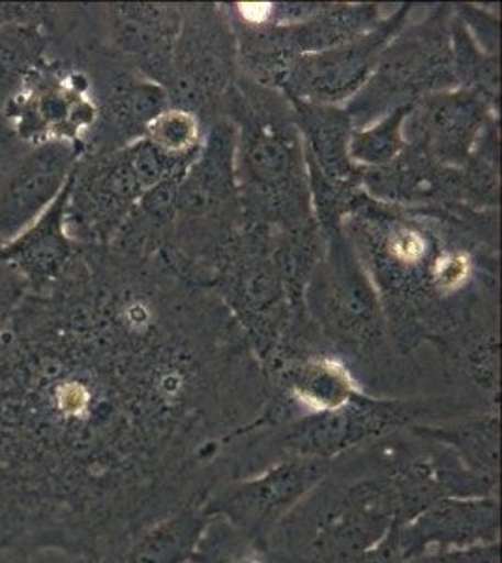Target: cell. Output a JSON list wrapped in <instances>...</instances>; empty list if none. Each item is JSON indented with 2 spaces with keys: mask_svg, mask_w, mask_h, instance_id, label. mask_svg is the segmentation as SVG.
<instances>
[{
  "mask_svg": "<svg viewBox=\"0 0 502 563\" xmlns=\"http://www.w3.org/2000/svg\"><path fill=\"white\" fill-rule=\"evenodd\" d=\"M182 379H141L63 295L0 329V547L94 560L216 490L220 445L178 413Z\"/></svg>",
  "mask_w": 502,
  "mask_h": 563,
  "instance_id": "6da1fadb",
  "label": "cell"
},
{
  "mask_svg": "<svg viewBox=\"0 0 502 563\" xmlns=\"http://www.w3.org/2000/svg\"><path fill=\"white\" fill-rule=\"evenodd\" d=\"M395 526L392 488L362 445L332 462L274 530L268 549L278 563H353Z\"/></svg>",
  "mask_w": 502,
  "mask_h": 563,
  "instance_id": "7a4b0ae2",
  "label": "cell"
},
{
  "mask_svg": "<svg viewBox=\"0 0 502 563\" xmlns=\"http://www.w3.org/2000/svg\"><path fill=\"white\" fill-rule=\"evenodd\" d=\"M366 448L392 488L398 526L408 525L440 499L499 496V488L472 475L451 449L416 430L384 435Z\"/></svg>",
  "mask_w": 502,
  "mask_h": 563,
  "instance_id": "3957f363",
  "label": "cell"
},
{
  "mask_svg": "<svg viewBox=\"0 0 502 563\" xmlns=\"http://www.w3.org/2000/svg\"><path fill=\"white\" fill-rule=\"evenodd\" d=\"M332 462L280 461L257 474L230 481L203 501L209 519H222L242 536L268 544L305 494L325 477Z\"/></svg>",
  "mask_w": 502,
  "mask_h": 563,
  "instance_id": "277c9868",
  "label": "cell"
},
{
  "mask_svg": "<svg viewBox=\"0 0 502 563\" xmlns=\"http://www.w3.org/2000/svg\"><path fill=\"white\" fill-rule=\"evenodd\" d=\"M83 84L85 77L74 70L57 47L44 65L32 71L2 113L26 145L44 141L74 143L87 122Z\"/></svg>",
  "mask_w": 502,
  "mask_h": 563,
  "instance_id": "5b68a950",
  "label": "cell"
},
{
  "mask_svg": "<svg viewBox=\"0 0 502 563\" xmlns=\"http://www.w3.org/2000/svg\"><path fill=\"white\" fill-rule=\"evenodd\" d=\"M76 154V143L44 141L8 167L0 177V246L31 228L63 196Z\"/></svg>",
  "mask_w": 502,
  "mask_h": 563,
  "instance_id": "8992f818",
  "label": "cell"
},
{
  "mask_svg": "<svg viewBox=\"0 0 502 563\" xmlns=\"http://www.w3.org/2000/svg\"><path fill=\"white\" fill-rule=\"evenodd\" d=\"M398 539L408 560L427 552L501 543L499 496L435 501L408 525L398 526Z\"/></svg>",
  "mask_w": 502,
  "mask_h": 563,
  "instance_id": "52a82bcc",
  "label": "cell"
},
{
  "mask_svg": "<svg viewBox=\"0 0 502 563\" xmlns=\"http://www.w3.org/2000/svg\"><path fill=\"white\" fill-rule=\"evenodd\" d=\"M68 10L0 2V111L66 40Z\"/></svg>",
  "mask_w": 502,
  "mask_h": 563,
  "instance_id": "ba28073f",
  "label": "cell"
},
{
  "mask_svg": "<svg viewBox=\"0 0 502 563\" xmlns=\"http://www.w3.org/2000/svg\"><path fill=\"white\" fill-rule=\"evenodd\" d=\"M66 196L68 186L31 228L0 246V260L25 280L29 295L53 291L76 263L74 239L66 228Z\"/></svg>",
  "mask_w": 502,
  "mask_h": 563,
  "instance_id": "9c48e42d",
  "label": "cell"
},
{
  "mask_svg": "<svg viewBox=\"0 0 502 563\" xmlns=\"http://www.w3.org/2000/svg\"><path fill=\"white\" fill-rule=\"evenodd\" d=\"M209 520L203 507H185L135 531L102 556L71 563H190Z\"/></svg>",
  "mask_w": 502,
  "mask_h": 563,
  "instance_id": "30bf717a",
  "label": "cell"
},
{
  "mask_svg": "<svg viewBox=\"0 0 502 563\" xmlns=\"http://www.w3.org/2000/svg\"><path fill=\"white\" fill-rule=\"evenodd\" d=\"M420 434L432 438L454 451L472 475L499 488L501 477V456H499V422L497 419L467 422L459 427H437V429H416Z\"/></svg>",
  "mask_w": 502,
  "mask_h": 563,
  "instance_id": "8fae6325",
  "label": "cell"
},
{
  "mask_svg": "<svg viewBox=\"0 0 502 563\" xmlns=\"http://www.w3.org/2000/svg\"><path fill=\"white\" fill-rule=\"evenodd\" d=\"M190 563H278L268 544L242 536L222 519H210Z\"/></svg>",
  "mask_w": 502,
  "mask_h": 563,
  "instance_id": "7c38bea8",
  "label": "cell"
},
{
  "mask_svg": "<svg viewBox=\"0 0 502 563\" xmlns=\"http://www.w3.org/2000/svg\"><path fill=\"white\" fill-rule=\"evenodd\" d=\"M29 295L25 280L0 260V329L8 325Z\"/></svg>",
  "mask_w": 502,
  "mask_h": 563,
  "instance_id": "4fadbf2b",
  "label": "cell"
},
{
  "mask_svg": "<svg viewBox=\"0 0 502 563\" xmlns=\"http://www.w3.org/2000/svg\"><path fill=\"white\" fill-rule=\"evenodd\" d=\"M409 563H501V543L480 544L458 551L427 552Z\"/></svg>",
  "mask_w": 502,
  "mask_h": 563,
  "instance_id": "5bb4252c",
  "label": "cell"
},
{
  "mask_svg": "<svg viewBox=\"0 0 502 563\" xmlns=\"http://www.w3.org/2000/svg\"><path fill=\"white\" fill-rule=\"evenodd\" d=\"M353 563H409L408 558L401 551L398 526L388 531L379 543L362 552Z\"/></svg>",
  "mask_w": 502,
  "mask_h": 563,
  "instance_id": "9a60e30c",
  "label": "cell"
},
{
  "mask_svg": "<svg viewBox=\"0 0 502 563\" xmlns=\"http://www.w3.org/2000/svg\"><path fill=\"white\" fill-rule=\"evenodd\" d=\"M29 147L31 145H26L25 141L21 140L18 132L13 130L12 122L8 121V117L0 111V177Z\"/></svg>",
  "mask_w": 502,
  "mask_h": 563,
  "instance_id": "2e32d148",
  "label": "cell"
},
{
  "mask_svg": "<svg viewBox=\"0 0 502 563\" xmlns=\"http://www.w3.org/2000/svg\"><path fill=\"white\" fill-rule=\"evenodd\" d=\"M467 262L461 256H446L445 260H440L437 265V278H439L440 286L445 288H456L467 276Z\"/></svg>",
  "mask_w": 502,
  "mask_h": 563,
  "instance_id": "e0dca14e",
  "label": "cell"
},
{
  "mask_svg": "<svg viewBox=\"0 0 502 563\" xmlns=\"http://www.w3.org/2000/svg\"><path fill=\"white\" fill-rule=\"evenodd\" d=\"M394 252L401 260L413 262L416 257L422 256L424 252V241L413 233V231H403L394 239Z\"/></svg>",
  "mask_w": 502,
  "mask_h": 563,
  "instance_id": "ac0fdd59",
  "label": "cell"
},
{
  "mask_svg": "<svg viewBox=\"0 0 502 563\" xmlns=\"http://www.w3.org/2000/svg\"><path fill=\"white\" fill-rule=\"evenodd\" d=\"M29 560H23V558L15 556L12 552L4 551L2 547H0V563H26Z\"/></svg>",
  "mask_w": 502,
  "mask_h": 563,
  "instance_id": "d6986e66",
  "label": "cell"
},
{
  "mask_svg": "<svg viewBox=\"0 0 502 563\" xmlns=\"http://www.w3.org/2000/svg\"><path fill=\"white\" fill-rule=\"evenodd\" d=\"M225 438V435H223ZM227 448H230V442H227V438H225V453H227ZM225 456V455H223ZM222 483H223V462H222Z\"/></svg>",
  "mask_w": 502,
  "mask_h": 563,
  "instance_id": "ffe728a7",
  "label": "cell"
}]
</instances>
